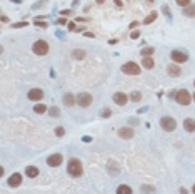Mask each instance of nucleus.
Segmentation results:
<instances>
[{
	"instance_id": "f257e3e1",
	"label": "nucleus",
	"mask_w": 195,
	"mask_h": 194,
	"mask_svg": "<svg viewBox=\"0 0 195 194\" xmlns=\"http://www.w3.org/2000/svg\"><path fill=\"white\" fill-rule=\"evenodd\" d=\"M67 171L68 174L72 176V177H80L83 172V169H82V162L78 161V159H70L67 164Z\"/></svg>"
},
{
	"instance_id": "f03ea898",
	"label": "nucleus",
	"mask_w": 195,
	"mask_h": 194,
	"mask_svg": "<svg viewBox=\"0 0 195 194\" xmlns=\"http://www.w3.org/2000/svg\"><path fill=\"white\" fill-rule=\"evenodd\" d=\"M175 101H177L180 106H189L190 101H192V96L189 94L187 89H180V91H177V94H175Z\"/></svg>"
},
{
	"instance_id": "7ed1b4c3",
	"label": "nucleus",
	"mask_w": 195,
	"mask_h": 194,
	"mask_svg": "<svg viewBox=\"0 0 195 194\" xmlns=\"http://www.w3.org/2000/svg\"><path fill=\"white\" fill-rule=\"evenodd\" d=\"M160 126H162L164 131L172 132V131H175V127H177V122H175L174 117H170V116H164V117L160 119Z\"/></svg>"
},
{
	"instance_id": "20e7f679",
	"label": "nucleus",
	"mask_w": 195,
	"mask_h": 194,
	"mask_svg": "<svg viewBox=\"0 0 195 194\" xmlns=\"http://www.w3.org/2000/svg\"><path fill=\"white\" fill-rule=\"evenodd\" d=\"M122 72L127 75H139L140 74V67L135 62H125L122 65Z\"/></svg>"
},
{
	"instance_id": "39448f33",
	"label": "nucleus",
	"mask_w": 195,
	"mask_h": 194,
	"mask_svg": "<svg viewBox=\"0 0 195 194\" xmlns=\"http://www.w3.org/2000/svg\"><path fill=\"white\" fill-rule=\"evenodd\" d=\"M32 49H33V54H37V55H45L48 52V44L45 40H37Z\"/></svg>"
},
{
	"instance_id": "423d86ee",
	"label": "nucleus",
	"mask_w": 195,
	"mask_h": 194,
	"mask_svg": "<svg viewBox=\"0 0 195 194\" xmlns=\"http://www.w3.org/2000/svg\"><path fill=\"white\" fill-rule=\"evenodd\" d=\"M92 101H93V97L90 94H87V92H82V94L77 96V104L80 107H88L92 104Z\"/></svg>"
},
{
	"instance_id": "0eeeda50",
	"label": "nucleus",
	"mask_w": 195,
	"mask_h": 194,
	"mask_svg": "<svg viewBox=\"0 0 195 194\" xmlns=\"http://www.w3.org/2000/svg\"><path fill=\"white\" fill-rule=\"evenodd\" d=\"M170 57H172V60H174V62H179V64L189 60L187 52H182V50H172V52H170Z\"/></svg>"
},
{
	"instance_id": "6e6552de",
	"label": "nucleus",
	"mask_w": 195,
	"mask_h": 194,
	"mask_svg": "<svg viewBox=\"0 0 195 194\" xmlns=\"http://www.w3.org/2000/svg\"><path fill=\"white\" fill-rule=\"evenodd\" d=\"M62 162H63V156H62V154H52V156L47 157V164H48L50 167H58Z\"/></svg>"
},
{
	"instance_id": "1a4fd4ad",
	"label": "nucleus",
	"mask_w": 195,
	"mask_h": 194,
	"mask_svg": "<svg viewBox=\"0 0 195 194\" xmlns=\"http://www.w3.org/2000/svg\"><path fill=\"white\" fill-rule=\"evenodd\" d=\"M27 97L30 99V101H42L43 99V91L42 89H30Z\"/></svg>"
},
{
	"instance_id": "9d476101",
	"label": "nucleus",
	"mask_w": 195,
	"mask_h": 194,
	"mask_svg": "<svg viewBox=\"0 0 195 194\" xmlns=\"http://www.w3.org/2000/svg\"><path fill=\"white\" fill-rule=\"evenodd\" d=\"M113 102L117 104V106H125L128 102V97L123 92H115L113 94Z\"/></svg>"
},
{
	"instance_id": "9b49d317",
	"label": "nucleus",
	"mask_w": 195,
	"mask_h": 194,
	"mask_svg": "<svg viewBox=\"0 0 195 194\" xmlns=\"http://www.w3.org/2000/svg\"><path fill=\"white\" fill-rule=\"evenodd\" d=\"M20 184H22V174L15 172L9 177V186H10V188H17V186H20Z\"/></svg>"
},
{
	"instance_id": "f8f14e48",
	"label": "nucleus",
	"mask_w": 195,
	"mask_h": 194,
	"mask_svg": "<svg viewBox=\"0 0 195 194\" xmlns=\"http://www.w3.org/2000/svg\"><path fill=\"white\" fill-rule=\"evenodd\" d=\"M118 137H122V139H132V137H134V129H132V127H122V129H118Z\"/></svg>"
},
{
	"instance_id": "ddd939ff",
	"label": "nucleus",
	"mask_w": 195,
	"mask_h": 194,
	"mask_svg": "<svg viewBox=\"0 0 195 194\" xmlns=\"http://www.w3.org/2000/svg\"><path fill=\"white\" fill-rule=\"evenodd\" d=\"M184 129L187 132H195V119H185L184 121Z\"/></svg>"
},
{
	"instance_id": "4468645a",
	"label": "nucleus",
	"mask_w": 195,
	"mask_h": 194,
	"mask_svg": "<svg viewBox=\"0 0 195 194\" xmlns=\"http://www.w3.org/2000/svg\"><path fill=\"white\" fill-rule=\"evenodd\" d=\"M63 104H65L67 107H72L73 104H77V97L72 96V94H65V96H63Z\"/></svg>"
},
{
	"instance_id": "2eb2a0df",
	"label": "nucleus",
	"mask_w": 195,
	"mask_h": 194,
	"mask_svg": "<svg viewBox=\"0 0 195 194\" xmlns=\"http://www.w3.org/2000/svg\"><path fill=\"white\" fill-rule=\"evenodd\" d=\"M25 176L27 177H37V176H38V167H35V166H28V167L25 169Z\"/></svg>"
},
{
	"instance_id": "dca6fc26",
	"label": "nucleus",
	"mask_w": 195,
	"mask_h": 194,
	"mask_svg": "<svg viewBox=\"0 0 195 194\" xmlns=\"http://www.w3.org/2000/svg\"><path fill=\"white\" fill-rule=\"evenodd\" d=\"M184 15H187V17H195V5H194V4H190V5L184 7Z\"/></svg>"
},
{
	"instance_id": "f3484780",
	"label": "nucleus",
	"mask_w": 195,
	"mask_h": 194,
	"mask_svg": "<svg viewBox=\"0 0 195 194\" xmlns=\"http://www.w3.org/2000/svg\"><path fill=\"white\" fill-rule=\"evenodd\" d=\"M117 194H132V188H128L127 184H120L117 188Z\"/></svg>"
},
{
	"instance_id": "a211bd4d",
	"label": "nucleus",
	"mask_w": 195,
	"mask_h": 194,
	"mask_svg": "<svg viewBox=\"0 0 195 194\" xmlns=\"http://www.w3.org/2000/svg\"><path fill=\"white\" fill-rule=\"evenodd\" d=\"M142 65H144L145 69H152V67L155 65L154 59H152V57H142Z\"/></svg>"
},
{
	"instance_id": "6ab92c4d",
	"label": "nucleus",
	"mask_w": 195,
	"mask_h": 194,
	"mask_svg": "<svg viewBox=\"0 0 195 194\" xmlns=\"http://www.w3.org/2000/svg\"><path fill=\"white\" fill-rule=\"evenodd\" d=\"M167 72H169V75H172V77H177V75H180V69H179L177 65H169Z\"/></svg>"
},
{
	"instance_id": "aec40b11",
	"label": "nucleus",
	"mask_w": 195,
	"mask_h": 194,
	"mask_svg": "<svg viewBox=\"0 0 195 194\" xmlns=\"http://www.w3.org/2000/svg\"><path fill=\"white\" fill-rule=\"evenodd\" d=\"M154 52H155V49L154 47H145V49H142V57H150V55H154Z\"/></svg>"
},
{
	"instance_id": "412c9836",
	"label": "nucleus",
	"mask_w": 195,
	"mask_h": 194,
	"mask_svg": "<svg viewBox=\"0 0 195 194\" xmlns=\"http://www.w3.org/2000/svg\"><path fill=\"white\" fill-rule=\"evenodd\" d=\"M128 99H130L132 102H139L140 99H142V94H140L139 91H135V92H132V94L128 96Z\"/></svg>"
},
{
	"instance_id": "4be33fe9",
	"label": "nucleus",
	"mask_w": 195,
	"mask_h": 194,
	"mask_svg": "<svg viewBox=\"0 0 195 194\" xmlns=\"http://www.w3.org/2000/svg\"><path fill=\"white\" fill-rule=\"evenodd\" d=\"M72 55H73V59H83V57H85V52H83L82 49H75V50L72 52Z\"/></svg>"
},
{
	"instance_id": "5701e85b",
	"label": "nucleus",
	"mask_w": 195,
	"mask_h": 194,
	"mask_svg": "<svg viewBox=\"0 0 195 194\" xmlns=\"http://www.w3.org/2000/svg\"><path fill=\"white\" fill-rule=\"evenodd\" d=\"M157 15H159L157 12H152V14H150V15H149V17H147V19L144 20V24H145V25H147V24H152V22H154L155 19H157Z\"/></svg>"
},
{
	"instance_id": "b1692460",
	"label": "nucleus",
	"mask_w": 195,
	"mask_h": 194,
	"mask_svg": "<svg viewBox=\"0 0 195 194\" xmlns=\"http://www.w3.org/2000/svg\"><path fill=\"white\" fill-rule=\"evenodd\" d=\"M33 111H35L37 114H43V112L47 111V107L43 106V104H37L35 107H33Z\"/></svg>"
},
{
	"instance_id": "393cba45",
	"label": "nucleus",
	"mask_w": 195,
	"mask_h": 194,
	"mask_svg": "<svg viewBox=\"0 0 195 194\" xmlns=\"http://www.w3.org/2000/svg\"><path fill=\"white\" fill-rule=\"evenodd\" d=\"M142 193L144 194H154L155 188H152V186H142Z\"/></svg>"
},
{
	"instance_id": "a878e982",
	"label": "nucleus",
	"mask_w": 195,
	"mask_h": 194,
	"mask_svg": "<svg viewBox=\"0 0 195 194\" xmlns=\"http://www.w3.org/2000/svg\"><path fill=\"white\" fill-rule=\"evenodd\" d=\"M48 112H50V116H53V117H58V116H60V111H58V107H52Z\"/></svg>"
},
{
	"instance_id": "bb28decb",
	"label": "nucleus",
	"mask_w": 195,
	"mask_h": 194,
	"mask_svg": "<svg viewBox=\"0 0 195 194\" xmlns=\"http://www.w3.org/2000/svg\"><path fill=\"white\" fill-rule=\"evenodd\" d=\"M14 29H22V27H27V22H17V24H12Z\"/></svg>"
},
{
	"instance_id": "cd10ccee",
	"label": "nucleus",
	"mask_w": 195,
	"mask_h": 194,
	"mask_svg": "<svg viewBox=\"0 0 195 194\" xmlns=\"http://www.w3.org/2000/svg\"><path fill=\"white\" fill-rule=\"evenodd\" d=\"M177 4H179L180 7H187V5H190V0H175Z\"/></svg>"
},
{
	"instance_id": "c85d7f7f",
	"label": "nucleus",
	"mask_w": 195,
	"mask_h": 194,
	"mask_svg": "<svg viewBox=\"0 0 195 194\" xmlns=\"http://www.w3.org/2000/svg\"><path fill=\"white\" fill-rule=\"evenodd\" d=\"M55 134L58 136V137H62V136L65 134V129H63V127H57V129H55Z\"/></svg>"
},
{
	"instance_id": "c756f323",
	"label": "nucleus",
	"mask_w": 195,
	"mask_h": 194,
	"mask_svg": "<svg viewBox=\"0 0 195 194\" xmlns=\"http://www.w3.org/2000/svg\"><path fill=\"white\" fill-rule=\"evenodd\" d=\"M110 114H112V112H110V109L105 107V109L102 111V117H110Z\"/></svg>"
},
{
	"instance_id": "7c9ffc66",
	"label": "nucleus",
	"mask_w": 195,
	"mask_h": 194,
	"mask_svg": "<svg viewBox=\"0 0 195 194\" xmlns=\"http://www.w3.org/2000/svg\"><path fill=\"white\" fill-rule=\"evenodd\" d=\"M162 10H164V14H165L167 17H172V14H170V10H169V7H167V5L162 7Z\"/></svg>"
},
{
	"instance_id": "2f4dec72",
	"label": "nucleus",
	"mask_w": 195,
	"mask_h": 194,
	"mask_svg": "<svg viewBox=\"0 0 195 194\" xmlns=\"http://www.w3.org/2000/svg\"><path fill=\"white\" fill-rule=\"evenodd\" d=\"M33 24H35V25H38V27H47L45 22H38V19H35V20H33Z\"/></svg>"
},
{
	"instance_id": "473e14b6",
	"label": "nucleus",
	"mask_w": 195,
	"mask_h": 194,
	"mask_svg": "<svg viewBox=\"0 0 195 194\" xmlns=\"http://www.w3.org/2000/svg\"><path fill=\"white\" fill-rule=\"evenodd\" d=\"M130 37H132V39H139V37H140V32L139 30L132 32V34H130Z\"/></svg>"
},
{
	"instance_id": "72a5a7b5",
	"label": "nucleus",
	"mask_w": 195,
	"mask_h": 194,
	"mask_svg": "<svg viewBox=\"0 0 195 194\" xmlns=\"http://www.w3.org/2000/svg\"><path fill=\"white\" fill-rule=\"evenodd\" d=\"M68 29H70V30H77V27H75V24H73V22H70V24H68Z\"/></svg>"
},
{
	"instance_id": "f704fd0d",
	"label": "nucleus",
	"mask_w": 195,
	"mask_h": 194,
	"mask_svg": "<svg viewBox=\"0 0 195 194\" xmlns=\"http://www.w3.org/2000/svg\"><path fill=\"white\" fill-rule=\"evenodd\" d=\"M113 2H115V5H117V7H122V5H123L122 0H113Z\"/></svg>"
},
{
	"instance_id": "c9c22d12",
	"label": "nucleus",
	"mask_w": 195,
	"mask_h": 194,
	"mask_svg": "<svg viewBox=\"0 0 195 194\" xmlns=\"http://www.w3.org/2000/svg\"><path fill=\"white\" fill-rule=\"evenodd\" d=\"M58 24H62V25H63V24H67V19H58Z\"/></svg>"
},
{
	"instance_id": "e433bc0d",
	"label": "nucleus",
	"mask_w": 195,
	"mask_h": 194,
	"mask_svg": "<svg viewBox=\"0 0 195 194\" xmlns=\"http://www.w3.org/2000/svg\"><path fill=\"white\" fill-rule=\"evenodd\" d=\"M128 122H130V124H134V126H135V124H137V119H128Z\"/></svg>"
},
{
	"instance_id": "4c0bfd02",
	"label": "nucleus",
	"mask_w": 195,
	"mask_h": 194,
	"mask_svg": "<svg viewBox=\"0 0 195 194\" xmlns=\"http://www.w3.org/2000/svg\"><path fill=\"white\" fill-rule=\"evenodd\" d=\"M187 193H189V191H187L185 188H180V194H187Z\"/></svg>"
},
{
	"instance_id": "58836bf2",
	"label": "nucleus",
	"mask_w": 195,
	"mask_h": 194,
	"mask_svg": "<svg viewBox=\"0 0 195 194\" xmlns=\"http://www.w3.org/2000/svg\"><path fill=\"white\" fill-rule=\"evenodd\" d=\"M85 37H92V39H93V34H92V32H85Z\"/></svg>"
},
{
	"instance_id": "ea45409f",
	"label": "nucleus",
	"mask_w": 195,
	"mask_h": 194,
	"mask_svg": "<svg viewBox=\"0 0 195 194\" xmlns=\"http://www.w3.org/2000/svg\"><path fill=\"white\" fill-rule=\"evenodd\" d=\"M145 111H147V107H142V109H139V114H144Z\"/></svg>"
},
{
	"instance_id": "a19ab883",
	"label": "nucleus",
	"mask_w": 195,
	"mask_h": 194,
	"mask_svg": "<svg viewBox=\"0 0 195 194\" xmlns=\"http://www.w3.org/2000/svg\"><path fill=\"white\" fill-rule=\"evenodd\" d=\"M103 2H105V0H97V4H103Z\"/></svg>"
},
{
	"instance_id": "79ce46f5",
	"label": "nucleus",
	"mask_w": 195,
	"mask_h": 194,
	"mask_svg": "<svg viewBox=\"0 0 195 194\" xmlns=\"http://www.w3.org/2000/svg\"><path fill=\"white\" fill-rule=\"evenodd\" d=\"M192 191H194V194H195V184H194V188H192Z\"/></svg>"
},
{
	"instance_id": "37998d69",
	"label": "nucleus",
	"mask_w": 195,
	"mask_h": 194,
	"mask_svg": "<svg viewBox=\"0 0 195 194\" xmlns=\"http://www.w3.org/2000/svg\"><path fill=\"white\" fill-rule=\"evenodd\" d=\"M194 101H195V94H194Z\"/></svg>"
},
{
	"instance_id": "c03bdc74",
	"label": "nucleus",
	"mask_w": 195,
	"mask_h": 194,
	"mask_svg": "<svg viewBox=\"0 0 195 194\" xmlns=\"http://www.w3.org/2000/svg\"><path fill=\"white\" fill-rule=\"evenodd\" d=\"M194 84H195V82H194Z\"/></svg>"
}]
</instances>
